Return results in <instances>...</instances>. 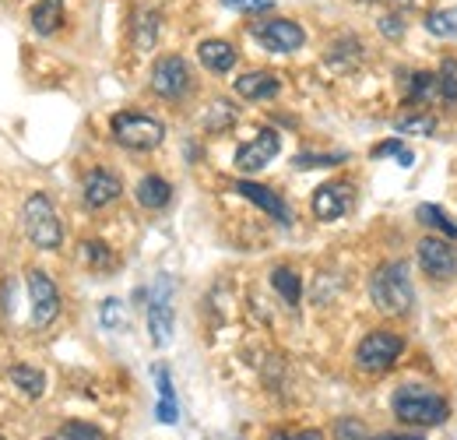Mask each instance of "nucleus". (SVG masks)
<instances>
[{
    "label": "nucleus",
    "instance_id": "nucleus-25",
    "mask_svg": "<svg viewBox=\"0 0 457 440\" xmlns=\"http://www.w3.org/2000/svg\"><path fill=\"white\" fill-rule=\"evenodd\" d=\"M271 285H275V292L286 300L288 307H295L299 296H303V282H299V275L292 268H275L271 272Z\"/></svg>",
    "mask_w": 457,
    "mask_h": 440
},
{
    "label": "nucleus",
    "instance_id": "nucleus-7",
    "mask_svg": "<svg viewBox=\"0 0 457 440\" xmlns=\"http://www.w3.org/2000/svg\"><path fill=\"white\" fill-rule=\"evenodd\" d=\"M250 36H253L264 50H271V54H295V50L306 43V32H303L295 21H288V18L253 21V25H250Z\"/></svg>",
    "mask_w": 457,
    "mask_h": 440
},
{
    "label": "nucleus",
    "instance_id": "nucleus-10",
    "mask_svg": "<svg viewBox=\"0 0 457 440\" xmlns=\"http://www.w3.org/2000/svg\"><path fill=\"white\" fill-rule=\"evenodd\" d=\"M148 331L155 345H170L172 342V285L162 275L152 289V303H148Z\"/></svg>",
    "mask_w": 457,
    "mask_h": 440
},
{
    "label": "nucleus",
    "instance_id": "nucleus-42",
    "mask_svg": "<svg viewBox=\"0 0 457 440\" xmlns=\"http://www.w3.org/2000/svg\"><path fill=\"white\" fill-rule=\"evenodd\" d=\"M362 4H373V0H362Z\"/></svg>",
    "mask_w": 457,
    "mask_h": 440
},
{
    "label": "nucleus",
    "instance_id": "nucleus-36",
    "mask_svg": "<svg viewBox=\"0 0 457 440\" xmlns=\"http://www.w3.org/2000/svg\"><path fill=\"white\" fill-rule=\"evenodd\" d=\"M380 36L401 39V36H404V21H401L398 14H384V18H380Z\"/></svg>",
    "mask_w": 457,
    "mask_h": 440
},
{
    "label": "nucleus",
    "instance_id": "nucleus-28",
    "mask_svg": "<svg viewBox=\"0 0 457 440\" xmlns=\"http://www.w3.org/2000/svg\"><path fill=\"white\" fill-rule=\"evenodd\" d=\"M81 261H85L88 268L103 272V268H113V250H110L103 240H85V243H81Z\"/></svg>",
    "mask_w": 457,
    "mask_h": 440
},
{
    "label": "nucleus",
    "instance_id": "nucleus-8",
    "mask_svg": "<svg viewBox=\"0 0 457 440\" xmlns=\"http://www.w3.org/2000/svg\"><path fill=\"white\" fill-rule=\"evenodd\" d=\"M29 300H32V325L36 328H50L60 317V292L54 278L39 268L29 272Z\"/></svg>",
    "mask_w": 457,
    "mask_h": 440
},
{
    "label": "nucleus",
    "instance_id": "nucleus-30",
    "mask_svg": "<svg viewBox=\"0 0 457 440\" xmlns=\"http://www.w3.org/2000/svg\"><path fill=\"white\" fill-rule=\"evenodd\" d=\"M433 92H436V74H429V71H419V74L411 78L408 99H411V103H422V99H429Z\"/></svg>",
    "mask_w": 457,
    "mask_h": 440
},
{
    "label": "nucleus",
    "instance_id": "nucleus-4",
    "mask_svg": "<svg viewBox=\"0 0 457 440\" xmlns=\"http://www.w3.org/2000/svg\"><path fill=\"white\" fill-rule=\"evenodd\" d=\"M21 219H25V233L29 240L39 247V250H57L63 243V229H60V219L50 205L46 194H32L21 208Z\"/></svg>",
    "mask_w": 457,
    "mask_h": 440
},
{
    "label": "nucleus",
    "instance_id": "nucleus-17",
    "mask_svg": "<svg viewBox=\"0 0 457 440\" xmlns=\"http://www.w3.org/2000/svg\"><path fill=\"white\" fill-rule=\"evenodd\" d=\"M152 374H155V385H159V405H155V416H159V423L172 427V423L179 419V405H176V391H172L170 370H166V367H155Z\"/></svg>",
    "mask_w": 457,
    "mask_h": 440
},
{
    "label": "nucleus",
    "instance_id": "nucleus-38",
    "mask_svg": "<svg viewBox=\"0 0 457 440\" xmlns=\"http://www.w3.org/2000/svg\"><path fill=\"white\" fill-rule=\"evenodd\" d=\"M401 152V141H387V145H377L373 148V159H384V156H398Z\"/></svg>",
    "mask_w": 457,
    "mask_h": 440
},
{
    "label": "nucleus",
    "instance_id": "nucleus-31",
    "mask_svg": "<svg viewBox=\"0 0 457 440\" xmlns=\"http://www.w3.org/2000/svg\"><path fill=\"white\" fill-rule=\"evenodd\" d=\"M60 440H103V430L92 423H63Z\"/></svg>",
    "mask_w": 457,
    "mask_h": 440
},
{
    "label": "nucleus",
    "instance_id": "nucleus-13",
    "mask_svg": "<svg viewBox=\"0 0 457 440\" xmlns=\"http://www.w3.org/2000/svg\"><path fill=\"white\" fill-rule=\"evenodd\" d=\"M236 194H239V198H246L250 205H257L261 212H268L271 219H278L282 225L292 222L288 205L275 194V190H271V187H261V183H253V180H239V183H236Z\"/></svg>",
    "mask_w": 457,
    "mask_h": 440
},
{
    "label": "nucleus",
    "instance_id": "nucleus-6",
    "mask_svg": "<svg viewBox=\"0 0 457 440\" xmlns=\"http://www.w3.org/2000/svg\"><path fill=\"white\" fill-rule=\"evenodd\" d=\"M194 85V74H190V63L183 56H159L155 67H152V92L162 96V99H183Z\"/></svg>",
    "mask_w": 457,
    "mask_h": 440
},
{
    "label": "nucleus",
    "instance_id": "nucleus-26",
    "mask_svg": "<svg viewBox=\"0 0 457 440\" xmlns=\"http://www.w3.org/2000/svg\"><path fill=\"white\" fill-rule=\"evenodd\" d=\"M395 127H398L401 134H415V138H429V134L436 131V120H433L429 113H401L398 120H395Z\"/></svg>",
    "mask_w": 457,
    "mask_h": 440
},
{
    "label": "nucleus",
    "instance_id": "nucleus-21",
    "mask_svg": "<svg viewBox=\"0 0 457 440\" xmlns=\"http://www.w3.org/2000/svg\"><path fill=\"white\" fill-rule=\"evenodd\" d=\"M7 377H11V385L21 387L29 398H43V391H46V374H43L39 367L18 363V367H11V370H7Z\"/></svg>",
    "mask_w": 457,
    "mask_h": 440
},
{
    "label": "nucleus",
    "instance_id": "nucleus-5",
    "mask_svg": "<svg viewBox=\"0 0 457 440\" xmlns=\"http://www.w3.org/2000/svg\"><path fill=\"white\" fill-rule=\"evenodd\" d=\"M401 352H404V338L398 331H370L355 349V367L362 374H384L398 363Z\"/></svg>",
    "mask_w": 457,
    "mask_h": 440
},
{
    "label": "nucleus",
    "instance_id": "nucleus-34",
    "mask_svg": "<svg viewBox=\"0 0 457 440\" xmlns=\"http://www.w3.org/2000/svg\"><path fill=\"white\" fill-rule=\"evenodd\" d=\"M348 156L345 152H335V156H295V169H310V165H338L345 163Z\"/></svg>",
    "mask_w": 457,
    "mask_h": 440
},
{
    "label": "nucleus",
    "instance_id": "nucleus-19",
    "mask_svg": "<svg viewBox=\"0 0 457 440\" xmlns=\"http://www.w3.org/2000/svg\"><path fill=\"white\" fill-rule=\"evenodd\" d=\"M32 29L39 36H54L57 29H63V0H39L32 7Z\"/></svg>",
    "mask_w": 457,
    "mask_h": 440
},
{
    "label": "nucleus",
    "instance_id": "nucleus-33",
    "mask_svg": "<svg viewBox=\"0 0 457 440\" xmlns=\"http://www.w3.org/2000/svg\"><path fill=\"white\" fill-rule=\"evenodd\" d=\"M222 4L239 11V14H264V11L275 7V0H222Z\"/></svg>",
    "mask_w": 457,
    "mask_h": 440
},
{
    "label": "nucleus",
    "instance_id": "nucleus-39",
    "mask_svg": "<svg viewBox=\"0 0 457 440\" xmlns=\"http://www.w3.org/2000/svg\"><path fill=\"white\" fill-rule=\"evenodd\" d=\"M370 440H422L419 434H380V437H370Z\"/></svg>",
    "mask_w": 457,
    "mask_h": 440
},
{
    "label": "nucleus",
    "instance_id": "nucleus-11",
    "mask_svg": "<svg viewBox=\"0 0 457 440\" xmlns=\"http://www.w3.org/2000/svg\"><path fill=\"white\" fill-rule=\"evenodd\" d=\"M352 198H355L352 183L331 180V183H324V187L313 190V216L320 222L342 219V216H348V208H352Z\"/></svg>",
    "mask_w": 457,
    "mask_h": 440
},
{
    "label": "nucleus",
    "instance_id": "nucleus-20",
    "mask_svg": "<svg viewBox=\"0 0 457 440\" xmlns=\"http://www.w3.org/2000/svg\"><path fill=\"white\" fill-rule=\"evenodd\" d=\"M159 29H162V14L159 11H141L134 18V47L137 50H152L159 43Z\"/></svg>",
    "mask_w": 457,
    "mask_h": 440
},
{
    "label": "nucleus",
    "instance_id": "nucleus-14",
    "mask_svg": "<svg viewBox=\"0 0 457 440\" xmlns=\"http://www.w3.org/2000/svg\"><path fill=\"white\" fill-rule=\"evenodd\" d=\"M120 190H123V183H120V176H116L113 169H92L85 176V205L88 208L113 205L116 198H120Z\"/></svg>",
    "mask_w": 457,
    "mask_h": 440
},
{
    "label": "nucleus",
    "instance_id": "nucleus-18",
    "mask_svg": "<svg viewBox=\"0 0 457 440\" xmlns=\"http://www.w3.org/2000/svg\"><path fill=\"white\" fill-rule=\"evenodd\" d=\"M170 198H172V187L162 176H145V180L137 183V205H141V208L159 212V208L170 205Z\"/></svg>",
    "mask_w": 457,
    "mask_h": 440
},
{
    "label": "nucleus",
    "instance_id": "nucleus-22",
    "mask_svg": "<svg viewBox=\"0 0 457 440\" xmlns=\"http://www.w3.org/2000/svg\"><path fill=\"white\" fill-rule=\"evenodd\" d=\"M362 60V43L359 39H338L331 50H328V67H335V71H348V67H355Z\"/></svg>",
    "mask_w": 457,
    "mask_h": 440
},
{
    "label": "nucleus",
    "instance_id": "nucleus-37",
    "mask_svg": "<svg viewBox=\"0 0 457 440\" xmlns=\"http://www.w3.org/2000/svg\"><path fill=\"white\" fill-rule=\"evenodd\" d=\"M268 440H324V434L320 430H278Z\"/></svg>",
    "mask_w": 457,
    "mask_h": 440
},
{
    "label": "nucleus",
    "instance_id": "nucleus-16",
    "mask_svg": "<svg viewBox=\"0 0 457 440\" xmlns=\"http://www.w3.org/2000/svg\"><path fill=\"white\" fill-rule=\"evenodd\" d=\"M197 60H201L212 74H228V71L236 67L239 54H236V47L226 43V39H204V43L197 47Z\"/></svg>",
    "mask_w": 457,
    "mask_h": 440
},
{
    "label": "nucleus",
    "instance_id": "nucleus-1",
    "mask_svg": "<svg viewBox=\"0 0 457 440\" xmlns=\"http://www.w3.org/2000/svg\"><path fill=\"white\" fill-rule=\"evenodd\" d=\"M370 296H373V303H377L380 314L404 317L415 307V289H411V278H408V265L404 261L380 265L373 272V278H370Z\"/></svg>",
    "mask_w": 457,
    "mask_h": 440
},
{
    "label": "nucleus",
    "instance_id": "nucleus-2",
    "mask_svg": "<svg viewBox=\"0 0 457 440\" xmlns=\"http://www.w3.org/2000/svg\"><path fill=\"white\" fill-rule=\"evenodd\" d=\"M391 409H395V416L401 423H415V427H440L451 416L447 398L436 394V391H426V387H401V391H395Z\"/></svg>",
    "mask_w": 457,
    "mask_h": 440
},
{
    "label": "nucleus",
    "instance_id": "nucleus-35",
    "mask_svg": "<svg viewBox=\"0 0 457 440\" xmlns=\"http://www.w3.org/2000/svg\"><path fill=\"white\" fill-rule=\"evenodd\" d=\"M335 440H370V437H366V430H362L359 419H342L335 427Z\"/></svg>",
    "mask_w": 457,
    "mask_h": 440
},
{
    "label": "nucleus",
    "instance_id": "nucleus-40",
    "mask_svg": "<svg viewBox=\"0 0 457 440\" xmlns=\"http://www.w3.org/2000/svg\"><path fill=\"white\" fill-rule=\"evenodd\" d=\"M398 163L401 165H411V152H404V148H401V152H398Z\"/></svg>",
    "mask_w": 457,
    "mask_h": 440
},
{
    "label": "nucleus",
    "instance_id": "nucleus-24",
    "mask_svg": "<svg viewBox=\"0 0 457 440\" xmlns=\"http://www.w3.org/2000/svg\"><path fill=\"white\" fill-rule=\"evenodd\" d=\"M415 219L422 222V225H429V229H436V233H444L447 240H457L454 219H451L444 208H436V205H419V208H415Z\"/></svg>",
    "mask_w": 457,
    "mask_h": 440
},
{
    "label": "nucleus",
    "instance_id": "nucleus-41",
    "mask_svg": "<svg viewBox=\"0 0 457 440\" xmlns=\"http://www.w3.org/2000/svg\"><path fill=\"white\" fill-rule=\"evenodd\" d=\"M395 4H398V7H408V4H415V0H395Z\"/></svg>",
    "mask_w": 457,
    "mask_h": 440
},
{
    "label": "nucleus",
    "instance_id": "nucleus-29",
    "mask_svg": "<svg viewBox=\"0 0 457 440\" xmlns=\"http://www.w3.org/2000/svg\"><path fill=\"white\" fill-rule=\"evenodd\" d=\"M436 96L447 106H457V60H444V71L436 74Z\"/></svg>",
    "mask_w": 457,
    "mask_h": 440
},
{
    "label": "nucleus",
    "instance_id": "nucleus-32",
    "mask_svg": "<svg viewBox=\"0 0 457 440\" xmlns=\"http://www.w3.org/2000/svg\"><path fill=\"white\" fill-rule=\"evenodd\" d=\"M99 321H103V328H120V325L127 321L123 303H120V300H106V303H103V310H99Z\"/></svg>",
    "mask_w": 457,
    "mask_h": 440
},
{
    "label": "nucleus",
    "instance_id": "nucleus-23",
    "mask_svg": "<svg viewBox=\"0 0 457 440\" xmlns=\"http://www.w3.org/2000/svg\"><path fill=\"white\" fill-rule=\"evenodd\" d=\"M239 120V110L228 103V99H215V103H208V110H204V131H228L232 123Z\"/></svg>",
    "mask_w": 457,
    "mask_h": 440
},
{
    "label": "nucleus",
    "instance_id": "nucleus-27",
    "mask_svg": "<svg viewBox=\"0 0 457 440\" xmlns=\"http://www.w3.org/2000/svg\"><path fill=\"white\" fill-rule=\"evenodd\" d=\"M426 29L440 39H457V7H444V11L426 14Z\"/></svg>",
    "mask_w": 457,
    "mask_h": 440
},
{
    "label": "nucleus",
    "instance_id": "nucleus-3",
    "mask_svg": "<svg viewBox=\"0 0 457 440\" xmlns=\"http://www.w3.org/2000/svg\"><path fill=\"white\" fill-rule=\"evenodd\" d=\"M110 131H113L116 145H123V148H130V152H152V148H159L162 138H166L162 120H155V116H148V113H141V110L116 113Z\"/></svg>",
    "mask_w": 457,
    "mask_h": 440
},
{
    "label": "nucleus",
    "instance_id": "nucleus-15",
    "mask_svg": "<svg viewBox=\"0 0 457 440\" xmlns=\"http://www.w3.org/2000/svg\"><path fill=\"white\" fill-rule=\"evenodd\" d=\"M236 92L250 103H264V99H275L282 92V78L271 71H246L236 78Z\"/></svg>",
    "mask_w": 457,
    "mask_h": 440
},
{
    "label": "nucleus",
    "instance_id": "nucleus-12",
    "mask_svg": "<svg viewBox=\"0 0 457 440\" xmlns=\"http://www.w3.org/2000/svg\"><path fill=\"white\" fill-rule=\"evenodd\" d=\"M282 152V138L275 131H261L253 141H246L239 152H236V169L239 173H257L271 163L275 156Z\"/></svg>",
    "mask_w": 457,
    "mask_h": 440
},
{
    "label": "nucleus",
    "instance_id": "nucleus-9",
    "mask_svg": "<svg viewBox=\"0 0 457 440\" xmlns=\"http://www.w3.org/2000/svg\"><path fill=\"white\" fill-rule=\"evenodd\" d=\"M419 265H422V272L429 278H436V282H444V278H454L457 275V250L451 240H444V236H422L419 240Z\"/></svg>",
    "mask_w": 457,
    "mask_h": 440
}]
</instances>
